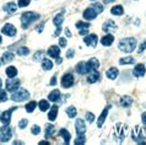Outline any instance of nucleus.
Here are the masks:
<instances>
[{
    "label": "nucleus",
    "instance_id": "28",
    "mask_svg": "<svg viewBox=\"0 0 146 145\" xmlns=\"http://www.w3.org/2000/svg\"><path fill=\"white\" fill-rule=\"evenodd\" d=\"M40 65H42V69L43 70H52L53 69V67H54V63L52 62V60L49 58H43L42 59V63H40Z\"/></svg>",
    "mask_w": 146,
    "mask_h": 145
},
{
    "label": "nucleus",
    "instance_id": "60",
    "mask_svg": "<svg viewBox=\"0 0 146 145\" xmlns=\"http://www.w3.org/2000/svg\"><path fill=\"white\" fill-rule=\"evenodd\" d=\"M1 42H3V37H1V35H0V44H1Z\"/></svg>",
    "mask_w": 146,
    "mask_h": 145
},
{
    "label": "nucleus",
    "instance_id": "53",
    "mask_svg": "<svg viewBox=\"0 0 146 145\" xmlns=\"http://www.w3.org/2000/svg\"><path fill=\"white\" fill-rule=\"evenodd\" d=\"M49 85L50 86H55L56 85V75H53V78H52V80L49 81Z\"/></svg>",
    "mask_w": 146,
    "mask_h": 145
},
{
    "label": "nucleus",
    "instance_id": "5",
    "mask_svg": "<svg viewBox=\"0 0 146 145\" xmlns=\"http://www.w3.org/2000/svg\"><path fill=\"white\" fill-rule=\"evenodd\" d=\"M13 138V128L10 124H3L0 128V143H7Z\"/></svg>",
    "mask_w": 146,
    "mask_h": 145
},
{
    "label": "nucleus",
    "instance_id": "30",
    "mask_svg": "<svg viewBox=\"0 0 146 145\" xmlns=\"http://www.w3.org/2000/svg\"><path fill=\"white\" fill-rule=\"evenodd\" d=\"M5 74H6L7 78H10V79L16 78V76H17V69H16L14 65H9L5 69Z\"/></svg>",
    "mask_w": 146,
    "mask_h": 145
},
{
    "label": "nucleus",
    "instance_id": "47",
    "mask_svg": "<svg viewBox=\"0 0 146 145\" xmlns=\"http://www.w3.org/2000/svg\"><path fill=\"white\" fill-rule=\"evenodd\" d=\"M43 59V51H38L35 53V57H33V60L35 62H39V60Z\"/></svg>",
    "mask_w": 146,
    "mask_h": 145
},
{
    "label": "nucleus",
    "instance_id": "57",
    "mask_svg": "<svg viewBox=\"0 0 146 145\" xmlns=\"http://www.w3.org/2000/svg\"><path fill=\"white\" fill-rule=\"evenodd\" d=\"M14 144L17 145V144H23V143H22V142H17V140H16V142H14Z\"/></svg>",
    "mask_w": 146,
    "mask_h": 145
},
{
    "label": "nucleus",
    "instance_id": "58",
    "mask_svg": "<svg viewBox=\"0 0 146 145\" xmlns=\"http://www.w3.org/2000/svg\"><path fill=\"white\" fill-rule=\"evenodd\" d=\"M1 88H3V80L0 79V90H1Z\"/></svg>",
    "mask_w": 146,
    "mask_h": 145
},
{
    "label": "nucleus",
    "instance_id": "46",
    "mask_svg": "<svg viewBox=\"0 0 146 145\" xmlns=\"http://www.w3.org/2000/svg\"><path fill=\"white\" fill-rule=\"evenodd\" d=\"M31 0H17V6L19 7H26L30 5Z\"/></svg>",
    "mask_w": 146,
    "mask_h": 145
},
{
    "label": "nucleus",
    "instance_id": "43",
    "mask_svg": "<svg viewBox=\"0 0 146 145\" xmlns=\"http://www.w3.org/2000/svg\"><path fill=\"white\" fill-rule=\"evenodd\" d=\"M9 96H7V91L5 90H0V102H5L7 101Z\"/></svg>",
    "mask_w": 146,
    "mask_h": 145
},
{
    "label": "nucleus",
    "instance_id": "38",
    "mask_svg": "<svg viewBox=\"0 0 146 145\" xmlns=\"http://www.w3.org/2000/svg\"><path fill=\"white\" fill-rule=\"evenodd\" d=\"M14 54L11 53V52H5V53L3 54V57H1V59H3V62L4 63H10V62H13L14 60Z\"/></svg>",
    "mask_w": 146,
    "mask_h": 145
},
{
    "label": "nucleus",
    "instance_id": "27",
    "mask_svg": "<svg viewBox=\"0 0 146 145\" xmlns=\"http://www.w3.org/2000/svg\"><path fill=\"white\" fill-rule=\"evenodd\" d=\"M60 97H62V94H60L59 90H53L52 92H49V95H48L49 102H59Z\"/></svg>",
    "mask_w": 146,
    "mask_h": 145
},
{
    "label": "nucleus",
    "instance_id": "48",
    "mask_svg": "<svg viewBox=\"0 0 146 145\" xmlns=\"http://www.w3.org/2000/svg\"><path fill=\"white\" fill-rule=\"evenodd\" d=\"M59 46L62 47V48H65V47L68 46L66 38H64V37H60V38H59Z\"/></svg>",
    "mask_w": 146,
    "mask_h": 145
},
{
    "label": "nucleus",
    "instance_id": "44",
    "mask_svg": "<svg viewBox=\"0 0 146 145\" xmlns=\"http://www.w3.org/2000/svg\"><path fill=\"white\" fill-rule=\"evenodd\" d=\"M85 119H86L87 123H92L95 120V114L92 112H86V116H85Z\"/></svg>",
    "mask_w": 146,
    "mask_h": 145
},
{
    "label": "nucleus",
    "instance_id": "61",
    "mask_svg": "<svg viewBox=\"0 0 146 145\" xmlns=\"http://www.w3.org/2000/svg\"><path fill=\"white\" fill-rule=\"evenodd\" d=\"M91 1H96V0H91Z\"/></svg>",
    "mask_w": 146,
    "mask_h": 145
},
{
    "label": "nucleus",
    "instance_id": "18",
    "mask_svg": "<svg viewBox=\"0 0 146 145\" xmlns=\"http://www.w3.org/2000/svg\"><path fill=\"white\" fill-rule=\"evenodd\" d=\"M102 30L106 32V33H111V32L117 30V25L113 20H107V21H104V23L102 25Z\"/></svg>",
    "mask_w": 146,
    "mask_h": 145
},
{
    "label": "nucleus",
    "instance_id": "13",
    "mask_svg": "<svg viewBox=\"0 0 146 145\" xmlns=\"http://www.w3.org/2000/svg\"><path fill=\"white\" fill-rule=\"evenodd\" d=\"M109 110H111V104L106 106V107L103 108V111L101 112L98 119H97V128H102V126L104 124V122H106V119H107V116L109 113Z\"/></svg>",
    "mask_w": 146,
    "mask_h": 145
},
{
    "label": "nucleus",
    "instance_id": "36",
    "mask_svg": "<svg viewBox=\"0 0 146 145\" xmlns=\"http://www.w3.org/2000/svg\"><path fill=\"white\" fill-rule=\"evenodd\" d=\"M16 53H17L19 55H21V57H26V55L30 54V48L26 47V46H21V47L17 48Z\"/></svg>",
    "mask_w": 146,
    "mask_h": 145
},
{
    "label": "nucleus",
    "instance_id": "9",
    "mask_svg": "<svg viewBox=\"0 0 146 145\" xmlns=\"http://www.w3.org/2000/svg\"><path fill=\"white\" fill-rule=\"evenodd\" d=\"M1 33L7 36V37H15L16 33H17V30L13 23H5L1 29Z\"/></svg>",
    "mask_w": 146,
    "mask_h": 145
},
{
    "label": "nucleus",
    "instance_id": "8",
    "mask_svg": "<svg viewBox=\"0 0 146 145\" xmlns=\"http://www.w3.org/2000/svg\"><path fill=\"white\" fill-rule=\"evenodd\" d=\"M75 82V79H74V75L71 72H65L63 76H62V80H60V85L64 88H69L74 85Z\"/></svg>",
    "mask_w": 146,
    "mask_h": 145
},
{
    "label": "nucleus",
    "instance_id": "15",
    "mask_svg": "<svg viewBox=\"0 0 146 145\" xmlns=\"http://www.w3.org/2000/svg\"><path fill=\"white\" fill-rule=\"evenodd\" d=\"M75 70H76V72H79L80 75H86L91 71L86 62H79L75 67Z\"/></svg>",
    "mask_w": 146,
    "mask_h": 145
},
{
    "label": "nucleus",
    "instance_id": "33",
    "mask_svg": "<svg viewBox=\"0 0 146 145\" xmlns=\"http://www.w3.org/2000/svg\"><path fill=\"white\" fill-rule=\"evenodd\" d=\"M111 14L114 15V16H121V15L124 14L123 6H121V5H115V6H113L112 9H111Z\"/></svg>",
    "mask_w": 146,
    "mask_h": 145
},
{
    "label": "nucleus",
    "instance_id": "32",
    "mask_svg": "<svg viewBox=\"0 0 146 145\" xmlns=\"http://www.w3.org/2000/svg\"><path fill=\"white\" fill-rule=\"evenodd\" d=\"M119 64H120V65H129V64H135V58L130 57V55H128V57H124V58H120V59H119Z\"/></svg>",
    "mask_w": 146,
    "mask_h": 145
},
{
    "label": "nucleus",
    "instance_id": "49",
    "mask_svg": "<svg viewBox=\"0 0 146 145\" xmlns=\"http://www.w3.org/2000/svg\"><path fill=\"white\" fill-rule=\"evenodd\" d=\"M74 55H75V51L72 49V48H70V49L66 52V58L68 59H72L74 58Z\"/></svg>",
    "mask_w": 146,
    "mask_h": 145
},
{
    "label": "nucleus",
    "instance_id": "37",
    "mask_svg": "<svg viewBox=\"0 0 146 145\" xmlns=\"http://www.w3.org/2000/svg\"><path fill=\"white\" fill-rule=\"evenodd\" d=\"M63 22H64V16L62 14H56L54 16V19H53V23H54V26H62L63 25Z\"/></svg>",
    "mask_w": 146,
    "mask_h": 145
},
{
    "label": "nucleus",
    "instance_id": "10",
    "mask_svg": "<svg viewBox=\"0 0 146 145\" xmlns=\"http://www.w3.org/2000/svg\"><path fill=\"white\" fill-rule=\"evenodd\" d=\"M75 26L81 36H86V35H88V29H90L91 25H90V22H87V21H78L75 23Z\"/></svg>",
    "mask_w": 146,
    "mask_h": 145
},
{
    "label": "nucleus",
    "instance_id": "2",
    "mask_svg": "<svg viewBox=\"0 0 146 145\" xmlns=\"http://www.w3.org/2000/svg\"><path fill=\"white\" fill-rule=\"evenodd\" d=\"M40 19V15L35 13V11H27V13H23L21 15V19H20V21H21V26L23 30L28 29V26H31L33 22L38 21Z\"/></svg>",
    "mask_w": 146,
    "mask_h": 145
},
{
    "label": "nucleus",
    "instance_id": "22",
    "mask_svg": "<svg viewBox=\"0 0 146 145\" xmlns=\"http://www.w3.org/2000/svg\"><path fill=\"white\" fill-rule=\"evenodd\" d=\"M113 42H114V36L111 35V33H107L106 36H103V37L101 38V44L104 46V47L112 46Z\"/></svg>",
    "mask_w": 146,
    "mask_h": 145
},
{
    "label": "nucleus",
    "instance_id": "23",
    "mask_svg": "<svg viewBox=\"0 0 146 145\" xmlns=\"http://www.w3.org/2000/svg\"><path fill=\"white\" fill-rule=\"evenodd\" d=\"M86 80H87L88 84H95V82H97L100 80V72L97 71V70L90 71V72H88V75H87V78H86Z\"/></svg>",
    "mask_w": 146,
    "mask_h": 145
},
{
    "label": "nucleus",
    "instance_id": "24",
    "mask_svg": "<svg viewBox=\"0 0 146 145\" xmlns=\"http://www.w3.org/2000/svg\"><path fill=\"white\" fill-rule=\"evenodd\" d=\"M59 136H62L63 140H64V144H69L71 140V134L70 132H69L68 129H65V128H62V129L59 130Z\"/></svg>",
    "mask_w": 146,
    "mask_h": 145
},
{
    "label": "nucleus",
    "instance_id": "39",
    "mask_svg": "<svg viewBox=\"0 0 146 145\" xmlns=\"http://www.w3.org/2000/svg\"><path fill=\"white\" fill-rule=\"evenodd\" d=\"M37 107V102H35V101H30L26 106H25V110L27 113H32V112L35 111V108Z\"/></svg>",
    "mask_w": 146,
    "mask_h": 145
},
{
    "label": "nucleus",
    "instance_id": "52",
    "mask_svg": "<svg viewBox=\"0 0 146 145\" xmlns=\"http://www.w3.org/2000/svg\"><path fill=\"white\" fill-rule=\"evenodd\" d=\"M43 29H44V22H42V23H39V25H37V27H36V31L39 32V33H42Z\"/></svg>",
    "mask_w": 146,
    "mask_h": 145
},
{
    "label": "nucleus",
    "instance_id": "62",
    "mask_svg": "<svg viewBox=\"0 0 146 145\" xmlns=\"http://www.w3.org/2000/svg\"><path fill=\"white\" fill-rule=\"evenodd\" d=\"M0 67H1V62H0Z\"/></svg>",
    "mask_w": 146,
    "mask_h": 145
},
{
    "label": "nucleus",
    "instance_id": "51",
    "mask_svg": "<svg viewBox=\"0 0 146 145\" xmlns=\"http://www.w3.org/2000/svg\"><path fill=\"white\" fill-rule=\"evenodd\" d=\"M60 32H62V26H56V27H55L54 33H53V36H54V37H59Z\"/></svg>",
    "mask_w": 146,
    "mask_h": 145
},
{
    "label": "nucleus",
    "instance_id": "34",
    "mask_svg": "<svg viewBox=\"0 0 146 145\" xmlns=\"http://www.w3.org/2000/svg\"><path fill=\"white\" fill-rule=\"evenodd\" d=\"M131 103H133V97H130L128 95H125L120 98V104L123 107H129V106H131Z\"/></svg>",
    "mask_w": 146,
    "mask_h": 145
},
{
    "label": "nucleus",
    "instance_id": "17",
    "mask_svg": "<svg viewBox=\"0 0 146 145\" xmlns=\"http://www.w3.org/2000/svg\"><path fill=\"white\" fill-rule=\"evenodd\" d=\"M82 16H84V20H86V21H92V20H95L96 19V16H97V13L95 10L92 9V7H87V9H85L84 10V13H82Z\"/></svg>",
    "mask_w": 146,
    "mask_h": 145
},
{
    "label": "nucleus",
    "instance_id": "3",
    "mask_svg": "<svg viewBox=\"0 0 146 145\" xmlns=\"http://www.w3.org/2000/svg\"><path fill=\"white\" fill-rule=\"evenodd\" d=\"M10 98L15 102H23V101H27L30 98V92H28L26 88H19L14 92H11V96Z\"/></svg>",
    "mask_w": 146,
    "mask_h": 145
},
{
    "label": "nucleus",
    "instance_id": "11",
    "mask_svg": "<svg viewBox=\"0 0 146 145\" xmlns=\"http://www.w3.org/2000/svg\"><path fill=\"white\" fill-rule=\"evenodd\" d=\"M17 107H13L11 110H6L4 111L1 114H0V122L3 124H10L11 123V116H13V112L16 110Z\"/></svg>",
    "mask_w": 146,
    "mask_h": 145
},
{
    "label": "nucleus",
    "instance_id": "1",
    "mask_svg": "<svg viewBox=\"0 0 146 145\" xmlns=\"http://www.w3.org/2000/svg\"><path fill=\"white\" fill-rule=\"evenodd\" d=\"M136 46H137V41L134 37L123 38L118 43V48L121 52H124V53H131V52L135 51Z\"/></svg>",
    "mask_w": 146,
    "mask_h": 145
},
{
    "label": "nucleus",
    "instance_id": "26",
    "mask_svg": "<svg viewBox=\"0 0 146 145\" xmlns=\"http://www.w3.org/2000/svg\"><path fill=\"white\" fill-rule=\"evenodd\" d=\"M86 63H87V65H88V68H90L91 71L98 70V68H100V60L97 59V58L92 57V58L88 59V62H86Z\"/></svg>",
    "mask_w": 146,
    "mask_h": 145
},
{
    "label": "nucleus",
    "instance_id": "4",
    "mask_svg": "<svg viewBox=\"0 0 146 145\" xmlns=\"http://www.w3.org/2000/svg\"><path fill=\"white\" fill-rule=\"evenodd\" d=\"M131 138L134 142L139 143L140 145H145V139H146V129H143L141 127H134L133 129V135Z\"/></svg>",
    "mask_w": 146,
    "mask_h": 145
},
{
    "label": "nucleus",
    "instance_id": "40",
    "mask_svg": "<svg viewBox=\"0 0 146 145\" xmlns=\"http://www.w3.org/2000/svg\"><path fill=\"white\" fill-rule=\"evenodd\" d=\"M91 7H92V9L93 10H95L96 11V13H97V15H98V14H101V13H102V11H103V9H104V7H103V5H102V4H100V3H93L92 4V5H90Z\"/></svg>",
    "mask_w": 146,
    "mask_h": 145
},
{
    "label": "nucleus",
    "instance_id": "20",
    "mask_svg": "<svg viewBox=\"0 0 146 145\" xmlns=\"http://www.w3.org/2000/svg\"><path fill=\"white\" fill-rule=\"evenodd\" d=\"M58 108H59V104H53V106H50V108L48 111V119L50 120V122H53V120L56 119V117H58Z\"/></svg>",
    "mask_w": 146,
    "mask_h": 145
},
{
    "label": "nucleus",
    "instance_id": "29",
    "mask_svg": "<svg viewBox=\"0 0 146 145\" xmlns=\"http://www.w3.org/2000/svg\"><path fill=\"white\" fill-rule=\"evenodd\" d=\"M54 134H55V127L53 126V124H47L46 129H44V135H46V139L52 138Z\"/></svg>",
    "mask_w": 146,
    "mask_h": 145
},
{
    "label": "nucleus",
    "instance_id": "59",
    "mask_svg": "<svg viewBox=\"0 0 146 145\" xmlns=\"http://www.w3.org/2000/svg\"><path fill=\"white\" fill-rule=\"evenodd\" d=\"M103 1H104V3H113L114 0H103Z\"/></svg>",
    "mask_w": 146,
    "mask_h": 145
},
{
    "label": "nucleus",
    "instance_id": "12",
    "mask_svg": "<svg viewBox=\"0 0 146 145\" xmlns=\"http://www.w3.org/2000/svg\"><path fill=\"white\" fill-rule=\"evenodd\" d=\"M84 42L86 46L95 48L97 46V43H98V37H97V35H95V33H88L84 37Z\"/></svg>",
    "mask_w": 146,
    "mask_h": 145
},
{
    "label": "nucleus",
    "instance_id": "45",
    "mask_svg": "<svg viewBox=\"0 0 146 145\" xmlns=\"http://www.w3.org/2000/svg\"><path fill=\"white\" fill-rule=\"evenodd\" d=\"M27 124H28V119H26V118H22V119L19 120V128L20 129H25V128L27 127Z\"/></svg>",
    "mask_w": 146,
    "mask_h": 145
},
{
    "label": "nucleus",
    "instance_id": "6",
    "mask_svg": "<svg viewBox=\"0 0 146 145\" xmlns=\"http://www.w3.org/2000/svg\"><path fill=\"white\" fill-rule=\"evenodd\" d=\"M113 136L114 140L118 143H121L125 138V127H123L121 123H117L114 128H113Z\"/></svg>",
    "mask_w": 146,
    "mask_h": 145
},
{
    "label": "nucleus",
    "instance_id": "16",
    "mask_svg": "<svg viewBox=\"0 0 146 145\" xmlns=\"http://www.w3.org/2000/svg\"><path fill=\"white\" fill-rule=\"evenodd\" d=\"M146 74V68L144 64H136L133 69V75L135 78H143V76Z\"/></svg>",
    "mask_w": 146,
    "mask_h": 145
},
{
    "label": "nucleus",
    "instance_id": "25",
    "mask_svg": "<svg viewBox=\"0 0 146 145\" xmlns=\"http://www.w3.org/2000/svg\"><path fill=\"white\" fill-rule=\"evenodd\" d=\"M17 5H16L15 3H13V1H10V3H6L5 5L3 6V10L5 11V13H7V14H14L16 10H17Z\"/></svg>",
    "mask_w": 146,
    "mask_h": 145
},
{
    "label": "nucleus",
    "instance_id": "42",
    "mask_svg": "<svg viewBox=\"0 0 146 145\" xmlns=\"http://www.w3.org/2000/svg\"><path fill=\"white\" fill-rule=\"evenodd\" d=\"M31 133L33 135H38L40 133V127L38 126V124H33V126L31 127Z\"/></svg>",
    "mask_w": 146,
    "mask_h": 145
},
{
    "label": "nucleus",
    "instance_id": "41",
    "mask_svg": "<svg viewBox=\"0 0 146 145\" xmlns=\"http://www.w3.org/2000/svg\"><path fill=\"white\" fill-rule=\"evenodd\" d=\"M85 143H86V136H85V134L78 135L76 139L74 140V144H76V145H84Z\"/></svg>",
    "mask_w": 146,
    "mask_h": 145
},
{
    "label": "nucleus",
    "instance_id": "50",
    "mask_svg": "<svg viewBox=\"0 0 146 145\" xmlns=\"http://www.w3.org/2000/svg\"><path fill=\"white\" fill-rule=\"evenodd\" d=\"M145 49H146V39L139 46V48H137V53H143Z\"/></svg>",
    "mask_w": 146,
    "mask_h": 145
},
{
    "label": "nucleus",
    "instance_id": "54",
    "mask_svg": "<svg viewBox=\"0 0 146 145\" xmlns=\"http://www.w3.org/2000/svg\"><path fill=\"white\" fill-rule=\"evenodd\" d=\"M141 120H143V124L146 127V112H144V113L141 114Z\"/></svg>",
    "mask_w": 146,
    "mask_h": 145
},
{
    "label": "nucleus",
    "instance_id": "7",
    "mask_svg": "<svg viewBox=\"0 0 146 145\" xmlns=\"http://www.w3.org/2000/svg\"><path fill=\"white\" fill-rule=\"evenodd\" d=\"M20 85H21V81L16 78H13V79L9 78L5 81V88H6V91H9V92H14L16 90H19Z\"/></svg>",
    "mask_w": 146,
    "mask_h": 145
},
{
    "label": "nucleus",
    "instance_id": "35",
    "mask_svg": "<svg viewBox=\"0 0 146 145\" xmlns=\"http://www.w3.org/2000/svg\"><path fill=\"white\" fill-rule=\"evenodd\" d=\"M65 112H66V114H68L69 118H75L76 114H78V111H76L75 106H68Z\"/></svg>",
    "mask_w": 146,
    "mask_h": 145
},
{
    "label": "nucleus",
    "instance_id": "56",
    "mask_svg": "<svg viewBox=\"0 0 146 145\" xmlns=\"http://www.w3.org/2000/svg\"><path fill=\"white\" fill-rule=\"evenodd\" d=\"M38 144L39 145H48V144H49V142H48V140H40Z\"/></svg>",
    "mask_w": 146,
    "mask_h": 145
},
{
    "label": "nucleus",
    "instance_id": "55",
    "mask_svg": "<svg viewBox=\"0 0 146 145\" xmlns=\"http://www.w3.org/2000/svg\"><path fill=\"white\" fill-rule=\"evenodd\" d=\"M64 32H65V36H66L68 38H70V37H71V31L69 30V29H65V30H64Z\"/></svg>",
    "mask_w": 146,
    "mask_h": 145
},
{
    "label": "nucleus",
    "instance_id": "21",
    "mask_svg": "<svg viewBox=\"0 0 146 145\" xmlns=\"http://www.w3.org/2000/svg\"><path fill=\"white\" fill-rule=\"evenodd\" d=\"M118 75H119V70L115 67H111L109 69L106 70V76L109 80H115L118 78Z\"/></svg>",
    "mask_w": 146,
    "mask_h": 145
},
{
    "label": "nucleus",
    "instance_id": "31",
    "mask_svg": "<svg viewBox=\"0 0 146 145\" xmlns=\"http://www.w3.org/2000/svg\"><path fill=\"white\" fill-rule=\"evenodd\" d=\"M37 107L39 108V111L42 112H46L50 108V104H49V100H40V101L37 103Z\"/></svg>",
    "mask_w": 146,
    "mask_h": 145
},
{
    "label": "nucleus",
    "instance_id": "19",
    "mask_svg": "<svg viewBox=\"0 0 146 145\" xmlns=\"http://www.w3.org/2000/svg\"><path fill=\"white\" fill-rule=\"evenodd\" d=\"M47 53L48 55H49L50 58H59L60 57V47L59 46H50L49 48H48V51H47Z\"/></svg>",
    "mask_w": 146,
    "mask_h": 145
},
{
    "label": "nucleus",
    "instance_id": "14",
    "mask_svg": "<svg viewBox=\"0 0 146 145\" xmlns=\"http://www.w3.org/2000/svg\"><path fill=\"white\" fill-rule=\"evenodd\" d=\"M75 130H76V134L81 135V134H85L86 133V124H85V120L78 118L75 120Z\"/></svg>",
    "mask_w": 146,
    "mask_h": 145
}]
</instances>
